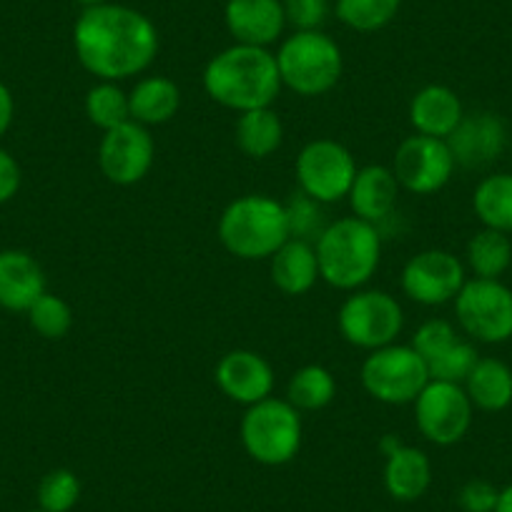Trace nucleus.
Here are the masks:
<instances>
[{"label": "nucleus", "instance_id": "nucleus-1", "mask_svg": "<svg viewBox=\"0 0 512 512\" xmlns=\"http://www.w3.org/2000/svg\"><path fill=\"white\" fill-rule=\"evenodd\" d=\"M161 38L154 21L121 3L83 8L73 26L78 63L98 81H126L141 76L159 56Z\"/></svg>", "mask_w": 512, "mask_h": 512}, {"label": "nucleus", "instance_id": "nucleus-2", "mask_svg": "<svg viewBox=\"0 0 512 512\" xmlns=\"http://www.w3.org/2000/svg\"><path fill=\"white\" fill-rule=\"evenodd\" d=\"M201 81L211 101L236 113L269 108L284 88L277 56L269 48L241 43L216 53L206 63Z\"/></svg>", "mask_w": 512, "mask_h": 512}, {"label": "nucleus", "instance_id": "nucleus-3", "mask_svg": "<svg viewBox=\"0 0 512 512\" xmlns=\"http://www.w3.org/2000/svg\"><path fill=\"white\" fill-rule=\"evenodd\" d=\"M319 277L339 292L364 289L382 262V234L379 226L357 216L329 221L324 234L314 241Z\"/></svg>", "mask_w": 512, "mask_h": 512}, {"label": "nucleus", "instance_id": "nucleus-4", "mask_svg": "<svg viewBox=\"0 0 512 512\" xmlns=\"http://www.w3.org/2000/svg\"><path fill=\"white\" fill-rule=\"evenodd\" d=\"M221 246L236 259L259 262L272 259L274 251L289 239L284 201L267 194H246L231 201L216 226Z\"/></svg>", "mask_w": 512, "mask_h": 512}, {"label": "nucleus", "instance_id": "nucleus-5", "mask_svg": "<svg viewBox=\"0 0 512 512\" xmlns=\"http://www.w3.org/2000/svg\"><path fill=\"white\" fill-rule=\"evenodd\" d=\"M274 56L282 86L302 98L329 93L344 71L342 48L322 31H294L284 38Z\"/></svg>", "mask_w": 512, "mask_h": 512}, {"label": "nucleus", "instance_id": "nucleus-6", "mask_svg": "<svg viewBox=\"0 0 512 512\" xmlns=\"http://www.w3.org/2000/svg\"><path fill=\"white\" fill-rule=\"evenodd\" d=\"M239 435L251 460L267 467H282L302 450V412L287 400L267 397L246 407Z\"/></svg>", "mask_w": 512, "mask_h": 512}, {"label": "nucleus", "instance_id": "nucleus-7", "mask_svg": "<svg viewBox=\"0 0 512 512\" xmlns=\"http://www.w3.org/2000/svg\"><path fill=\"white\" fill-rule=\"evenodd\" d=\"M362 387L382 405H412L430 382L427 362L412 344H387L367 354L359 369Z\"/></svg>", "mask_w": 512, "mask_h": 512}, {"label": "nucleus", "instance_id": "nucleus-8", "mask_svg": "<svg viewBox=\"0 0 512 512\" xmlns=\"http://www.w3.org/2000/svg\"><path fill=\"white\" fill-rule=\"evenodd\" d=\"M339 334L352 347L374 352L395 344L405 329V312L397 297L382 289H357L349 292L337 317Z\"/></svg>", "mask_w": 512, "mask_h": 512}, {"label": "nucleus", "instance_id": "nucleus-9", "mask_svg": "<svg viewBox=\"0 0 512 512\" xmlns=\"http://www.w3.org/2000/svg\"><path fill=\"white\" fill-rule=\"evenodd\" d=\"M457 324L482 344L512 339V289L500 279H467L455 297Z\"/></svg>", "mask_w": 512, "mask_h": 512}, {"label": "nucleus", "instance_id": "nucleus-10", "mask_svg": "<svg viewBox=\"0 0 512 512\" xmlns=\"http://www.w3.org/2000/svg\"><path fill=\"white\" fill-rule=\"evenodd\" d=\"M357 171L352 151L334 139L309 141L297 156L299 191L324 206L347 199Z\"/></svg>", "mask_w": 512, "mask_h": 512}, {"label": "nucleus", "instance_id": "nucleus-11", "mask_svg": "<svg viewBox=\"0 0 512 512\" xmlns=\"http://www.w3.org/2000/svg\"><path fill=\"white\" fill-rule=\"evenodd\" d=\"M415 425L427 442L437 447H450L465 440L472 425V407L462 384L430 379L415 402Z\"/></svg>", "mask_w": 512, "mask_h": 512}, {"label": "nucleus", "instance_id": "nucleus-12", "mask_svg": "<svg viewBox=\"0 0 512 512\" xmlns=\"http://www.w3.org/2000/svg\"><path fill=\"white\" fill-rule=\"evenodd\" d=\"M455 169L457 164L447 141L420 134L407 136L392 159V171L402 189L417 196H430L445 189Z\"/></svg>", "mask_w": 512, "mask_h": 512}, {"label": "nucleus", "instance_id": "nucleus-13", "mask_svg": "<svg viewBox=\"0 0 512 512\" xmlns=\"http://www.w3.org/2000/svg\"><path fill=\"white\" fill-rule=\"evenodd\" d=\"M154 161V136L136 121H126L106 131L98 144V169L116 186H134L144 181Z\"/></svg>", "mask_w": 512, "mask_h": 512}, {"label": "nucleus", "instance_id": "nucleus-14", "mask_svg": "<svg viewBox=\"0 0 512 512\" xmlns=\"http://www.w3.org/2000/svg\"><path fill=\"white\" fill-rule=\"evenodd\" d=\"M402 292L422 307H442L455 302L465 287V264L452 251L425 249L415 254L402 269Z\"/></svg>", "mask_w": 512, "mask_h": 512}, {"label": "nucleus", "instance_id": "nucleus-15", "mask_svg": "<svg viewBox=\"0 0 512 512\" xmlns=\"http://www.w3.org/2000/svg\"><path fill=\"white\" fill-rule=\"evenodd\" d=\"M216 387L241 407L267 400L274 392V369L259 352L231 349L214 369Z\"/></svg>", "mask_w": 512, "mask_h": 512}, {"label": "nucleus", "instance_id": "nucleus-16", "mask_svg": "<svg viewBox=\"0 0 512 512\" xmlns=\"http://www.w3.org/2000/svg\"><path fill=\"white\" fill-rule=\"evenodd\" d=\"M450 154L462 169H482L500 159L507 146V128L497 113H465L447 139Z\"/></svg>", "mask_w": 512, "mask_h": 512}, {"label": "nucleus", "instance_id": "nucleus-17", "mask_svg": "<svg viewBox=\"0 0 512 512\" xmlns=\"http://www.w3.org/2000/svg\"><path fill=\"white\" fill-rule=\"evenodd\" d=\"M224 23L234 43L269 48L287 28L282 0H226Z\"/></svg>", "mask_w": 512, "mask_h": 512}, {"label": "nucleus", "instance_id": "nucleus-18", "mask_svg": "<svg viewBox=\"0 0 512 512\" xmlns=\"http://www.w3.org/2000/svg\"><path fill=\"white\" fill-rule=\"evenodd\" d=\"M400 191L402 186L392 166H362L347 194L352 216L379 226L384 219H390L395 214Z\"/></svg>", "mask_w": 512, "mask_h": 512}, {"label": "nucleus", "instance_id": "nucleus-19", "mask_svg": "<svg viewBox=\"0 0 512 512\" xmlns=\"http://www.w3.org/2000/svg\"><path fill=\"white\" fill-rule=\"evenodd\" d=\"M46 294V274L36 256L21 249L0 251V307L28 312Z\"/></svg>", "mask_w": 512, "mask_h": 512}, {"label": "nucleus", "instance_id": "nucleus-20", "mask_svg": "<svg viewBox=\"0 0 512 512\" xmlns=\"http://www.w3.org/2000/svg\"><path fill=\"white\" fill-rule=\"evenodd\" d=\"M407 116H410L415 134L447 141L465 118V106L450 86L430 83L412 96Z\"/></svg>", "mask_w": 512, "mask_h": 512}, {"label": "nucleus", "instance_id": "nucleus-21", "mask_svg": "<svg viewBox=\"0 0 512 512\" xmlns=\"http://www.w3.org/2000/svg\"><path fill=\"white\" fill-rule=\"evenodd\" d=\"M269 272H272L274 287L287 297H302L317 287L319 262L314 244L302 239H287L274 256L269 259Z\"/></svg>", "mask_w": 512, "mask_h": 512}, {"label": "nucleus", "instance_id": "nucleus-22", "mask_svg": "<svg viewBox=\"0 0 512 512\" xmlns=\"http://www.w3.org/2000/svg\"><path fill=\"white\" fill-rule=\"evenodd\" d=\"M131 121L141 126H164L179 113L181 88L169 76H144L128 91Z\"/></svg>", "mask_w": 512, "mask_h": 512}, {"label": "nucleus", "instance_id": "nucleus-23", "mask_svg": "<svg viewBox=\"0 0 512 512\" xmlns=\"http://www.w3.org/2000/svg\"><path fill=\"white\" fill-rule=\"evenodd\" d=\"M432 465L422 450L402 445L384 462V487L397 502H415L430 490Z\"/></svg>", "mask_w": 512, "mask_h": 512}, {"label": "nucleus", "instance_id": "nucleus-24", "mask_svg": "<svg viewBox=\"0 0 512 512\" xmlns=\"http://www.w3.org/2000/svg\"><path fill=\"white\" fill-rule=\"evenodd\" d=\"M462 387L475 410L502 412L512 405V369L495 357L477 359Z\"/></svg>", "mask_w": 512, "mask_h": 512}, {"label": "nucleus", "instance_id": "nucleus-25", "mask_svg": "<svg viewBox=\"0 0 512 512\" xmlns=\"http://www.w3.org/2000/svg\"><path fill=\"white\" fill-rule=\"evenodd\" d=\"M236 146L249 159H269L277 154L284 144V123L279 113L269 108H254V111L239 113L234 128Z\"/></svg>", "mask_w": 512, "mask_h": 512}, {"label": "nucleus", "instance_id": "nucleus-26", "mask_svg": "<svg viewBox=\"0 0 512 512\" xmlns=\"http://www.w3.org/2000/svg\"><path fill=\"white\" fill-rule=\"evenodd\" d=\"M472 209L485 229L512 234V174H492L477 184Z\"/></svg>", "mask_w": 512, "mask_h": 512}, {"label": "nucleus", "instance_id": "nucleus-27", "mask_svg": "<svg viewBox=\"0 0 512 512\" xmlns=\"http://www.w3.org/2000/svg\"><path fill=\"white\" fill-rule=\"evenodd\" d=\"M337 397V379L322 364H307L289 377L287 402L299 412H319Z\"/></svg>", "mask_w": 512, "mask_h": 512}, {"label": "nucleus", "instance_id": "nucleus-28", "mask_svg": "<svg viewBox=\"0 0 512 512\" xmlns=\"http://www.w3.org/2000/svg\"><path fill=\"white\" fill-rule=\"evenodd\" d=\"M512 264V244L507 234L482 229L467 244V267L477 279H500Z\"/></svg>", "mask_w": 512, "mask_h": 512}, {"label": "nucleus", "instance_id": "nucleus-29", "mask_svg": "<svg viewBox=\"0 0 512 512\" xmlns=\"http://www.w3.org/2000/svg\"><path fill=\"white\" fill-rule=\"evenodd\" d=\"M86 118L103 134L121 123L131 121V108H128V93L113 81H98L86 93Z\"/></svg>", "mask_w": 512, "mask_h": 512}, {"label": "nucleus", "instance_id": "nucleus-30", "mask_svg": "<svg viewBox=\"0 0 512 512\" xmlns=\"http://www.w3.org/2000/svg\"><path fill=\"white\" fill-rule=\"evenodd\" d=\"M402 0H337V18L357 33H374L390 26Z\"/></svg>", "mask_w": 512, "mask_h": 512}, {"label": "nucleus", "instance_id": "nucleus-31", "mask_svg": "<svg viewBox=\"0 0 512 512\" xmlns=\"http://www.w3.org/2000/svg\"><path fill=\"white\" fill-rule=\"evenodd\" d=\"M38 510L43 512H71L81 500V480L76 472L58 467L43 475L38 482Z\"/></svg>", "mask_w": 512, "mask_h": 512}, {"label": "nucleus", "instance_id": "nucleus-32", "mask_svg": "<svg viewBox=\"0 0 512 512\" xmlns=\"http://www.w3.org/2000/svg\"><path fill=\"white\" fill-rule=\"evenodd\" d=\"M26 314L31 327L36 329L43 339H51V342H58V339L66 337L73 327L71 304L51 292L43 294Z\"/></svg>", "mask_w": 512, "mask_h": 512}, {"label": "nucleus", "instance_id": "nucleus-33", "mask_svg": "<svg viewBox=\"0 0 512 512\" xmlns=\"http://www.w3.org/2000/svg\"><path fill=\"white\" fill-rule=\"evenodd\" d=\"M284 209H287L289 239H302L314 244L329 226L327 214H324V204L314 201L312 196L302 194V191L292 194V199L284 204Z\"/></svg>", "mask_w": 512, "mask_h": 512}, {"label": "nucleus", "instance_id": "nucleus-34", "mask_svg": "<svg viewBox=\"0 0 512 512\" xmlns=\"http://www.w3.org/2000/svg\"><path fill=\"white\" fill-rule=\"evenodd\" d=\"M477 359H480V354H477L475 344L465 342V339L460 337L450 349H445L440 357L427 362V372H430V379H437V382L465 384V379L470 377Z\"/></svg>", "mask_w": 512, "mask_h": 512}, {"label": "nucleus", "instance_id": "nucleus-35", "mask_svg": "<svg viewBox=\"0 0 512 512\" xmlns=\"http://www.w3.org/2000/svg\"><path fill=\"white\" fill-rule=\"evenodd\" d=\"M457 339H460V334H457L455 324L447 322V319H427L425 324L417 327L410 344L425 362H432V359L440 357L445 349H450Z\"/></svg>", "mask_w": 512, "mask_h": 512}, {"label": "nucleus", "instance_id": "nucleus-36", "mask_svg": "<svg viewBox=\"0 0 512 512\" xmlns=\"http://www.w3.org/2000/svg\"><path fill=\"white\" fill-rule=\"evenodd\" d=\"M282 6L294 31H319L329 16V0H282Z\"/></svg>", "mask_w": 512, "mask_h": 512}, {"label": "nucleus", "instance_id": "nucleus-37", "mask_svg": "<svg viewBox=\"0 0 512 512\" xmlns=\"http://www.w3.org/2000/svg\"><path fill=\"white\" fill-rule=\"evenodd\" d=\"M497 495H500V490L492 482L470 480L457 492V502L465 512H495Z\"/></svg>", "mask_w": 512, "mask_h": 512}, {"label": "nucleus", "instance_id": "nucleus-38", "mask_svg": "<svg viewBox=\"0 0 512 512\" xmlns=\"http://www.w3.org/2000/svg\"><path fill=\"white\" fill-rule=\"evenodd\" d=\"M21 181L23 174L18 161L6 149H0V204H6V201H11L18 194Z\"/></svg>", "mask_w": 512, "mask_h": 512}, {"label": "nucleus", "instance_id": "nucleus-39", "mask_svg": "<svg viewBox=\"0 0 512 512\" xmlns=\"http://www.w3.org/2000/svg\"><path fill=\"white\" fill-rule=\"evenodd\" d=\"M13 116H16V101H13V93L6 83H0V139H3L8 128H11Z\"/></svg>", "mask_w": 512, "mask_h": 512}, {"label": "nucleus", "instance_id": "nucleus-40", "mask_svg": "<svg viewBox=\"0 0 512 512\" xmlns=\"http://www.w3.org/2000/svg\"><path fill=\"white\" fill-rule=\"evenodd\" d=\"M405 445V442L400 440V435H395V432H390V435H384L382 440H379V450H382V455H392L395 450H400V447Z\"/></svg>", "mask_w": 512, "mask_h": 512}, {"label": "nucleus", "instance_id": "nucleus-41", "mask_svg": "<svg viewBox=\"0 0 512 512\" xmlns=\"http://www.w3.org/2000/svg\"><path fill=\"white\" fill-rule=\"evenodd\" d=\"M495 512H512V485L502 487L500 490V495H497Z\"/></svg>", "mask_w": 512, "mask_h": 512}, {"label": "nucleus", "instance_id": "nucleus-42", "mask_svg": "<svg viewBox=\"0 0 512 512\" xmlns=\"http://www.w3.org/2000/svg\"><path fill=\"white\" fill-rule=\"evenodd\" d=\"M76 3H81L83 8H91V6H101V3H108V0H76Z\"/></svg>", "mask_w": 512, "mask_h": 512}, {"label": "nucleus", "instance_id": "nucleus-43", "mask_svg": "<svg viewBox=\"0 0 512 512\" xmlns=\"http://www.w3.org/2000/svg\"><path fill=\"white\" fill-rule=\"evenodd\" d=\"M31 512H43V510H31Z\"/></svg>", "mask_w": 512, "mask_h": 512}]
</instances>
